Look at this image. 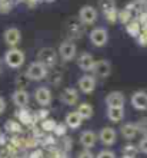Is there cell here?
Returning a JSON list of instances; mask_svg holds the SVG:
<instances>
[{
  "label": "cell",
  "instance_id": "cell-1",
  "mask_svg": "<svg viewBox=\"0 0 147 158\" xmlns=\"http://www.w3.org/2000/svg\"><path fill=\"white\" fill-rule=\"evenodd\" d=\"M26 60V56H25V52L17 48H10V49L4 53V58H3V62L7 65L9 68L12 69H19V68L25 63Z\"/></svg>",
  "mask_w": 147,
  "mask_h": 158
},
{
  "label": "cell",
  "instance_id": "cell-2",
  "mask_svg": "<svg viewBox=\"0 0 147 158\" xmlns=\"http://www.w3.org/2000/svg\"><path fill=\"white\" fill-rule=\"evenodd\" d=\"M37 62L43 63L47 68L54 66L57 63V52L53 48H41L37 52Z\"/></svg>",
  "mask_w": 147,
  "mask_h": 158
},
{
  "label": "cell",
  "instance_id": "cell-3",
  "mask_svg": "<svg viewBox=\"0 0 147 158\" xmlns=\"http://www.w3.org/2000/svg\"><path fill=\"white\" fill-rule=\"evenodd\" d=\"M47 72H49V68L36 60V62L30 63V66L27 68L26 73L30 78V81H41V79H46Z\"/></svg>",
  "mask_w": 147,
  "mask_h": 158
},
{
  "label": "cell",
  "instance_id": "cell-4",
  "mask_svg": "<svg viewBox=\"0 0 147 158\" xmlns=\"http://www.w3.org/2000/svg\"><path fill=\"white\" fill-rule=\"evenodd\" d=\"M89 39L93 46L102 48V46H104L107 43V40H109V33H107V30L104 29V27H96V29H93L90 32Z\"/></svg>",
  "mask_w": 147,
  "mask_h": 158
},
{
  "label": "cell",
  "instance_id": "cell-5",
  "mask_svg": "<svg viewBox=\"0 0 147 158\" xmlns=\"http://www.w3.org/2000/svg\"><path fill=\"white\" fill-rule=\"evenodd\" d=\"M16 117L19 119L21 125H26V127H34L37 124L36 121V117H34V112H33L32 109H29L27 106L26 108H17L16 111Z\"/></svg>",
  "mask_w": 147,
  "mask_h": 158
},
{
  "label": "cell",
  "instance_id": "cell-6",
  "mask_svg": "<svg viewBox=\"0 0 147 158\" xmlns=\"http://www.w3.org/2000/svg\"><path fill=\"white\" fill-rule=\"evenodd\" d=\"M79 20L84 26L93 25L97 20V10L93 6H83L79 12Z\"/></svg>",
  "mask_w": 147,
  "mask_h": 158
},
{
  "label": "cell",
  "instance_id": "cell-7",
  "mask_svg": "<svg viewBox=\"0 0 147 158\" xmlns=\"http://www.w3.org/2000/svg\"><path fill=\"white\" fill-rule=\"evenodd\" d=\"M94 73V78H99V79H106L107 76H110L111 73V65L109 60L106 59H102V60H96L94 62V66H93V71Z\"/></svg>",
  "mask_w": 147,
  "mask_h": 158
},
{
  "label": "cell",
  "instance_id": "cell-8",
  "mask_svg": "<svg viewBox=\"0 0 147 158\" xmlns=\"http://www.w3.org/2000/svg\"><path fill=\"white\" fill-rule=\"evenodd\" d=\"M76 52H77V48L72 40H64L61 42L60 46H59V55L60 58L66 62H69L72 59H74L76 56Z\"/></svg>",
  "mask_w": 147,
  "mask_h": 158
},
{
  "label": "cell",
  "instance_id": "cell-9",
  "mask_svg": "<svg viewBox=\"0 0 147 158\" xmlns=\"http://www.w3.org/2000/svg\"><path fill=\"white\" fill-rule=\"evenodd\" d=\"M66 29H67L70 39H79L82 38L83 32H84V25L79 19H69L66 23Z\"/></svg>",
  "mask_w": 147,
  "mask_h": 158
},
{
  "label": "cell",
  "instance_id": "cell-10",
  "mask_svg": "<svg viewBox=\"0 0 147 158\" xmlns=\"http://www.w3.org/2000/svg\"><path fill=\"white\" fill-rule=\"evenodd\" d=\"M99 139L103 145L106 147H111L116 144V139H117V132H116L114 128L111 127H104V128L100 129L99 132Z\"/></svg>",
  "mask_w": 147,
  "mask_h": 158
},
{
  "label": "cell",
  "instance_id": "cell-11",
  "mask_svg": "<svg viewBox=\"0 0 147 158\" xmlns=\"http://www.w3.org/2000/svg\"><path fill=\"white\" fill-rule=\"evenodd\" d=\"M126 104V98H124V94L118 91H113L110 94H107L106 96V105L107 108H120V106H124Z\"/></svg>",
  "mask_w": 147,
  "mask_h": 158
},
{
  "label": "cell",
  "instance_id": "cell-12",
  "mask_svg": "<svg viewBox=\"0 0 147 158\" xmlns=\"http://www.w3.org/2000/svg\"><path fill=\"white\" fill-rule=\"evenodd\" d=\"M34 99L40 106H49L52 104V92L47 86H39L34 91Z\"/></svg>",
  "mask_w": 147,
  "mask_h": 158
},
{
  "label": "cell",
  "instance_id": "cell-13",
  "mask_svg": "<svg viewBox=\"0 0 147 158\" xmlns=\"http://www.w3.org/2000/svg\"><path fill=\"white\" fill-rule=\"evenodd\" d=\"M77 85L80 92L89 95V94L94 92V89H96V78L93 75H83L82 78L79 79Z\"/></svg>",
  "mask_w": 147,
  "mask_h": 158
},
{
  "label": "cell",
  "instance_id": "cell-14",
  "mask_svg": "<svg viewBox=\"0 0 147 158\" xmlns=\"http://www.w3.org/2000/svg\"><path fill=\"white\" fill-rule=\"evenodd\" d=\"M3 38H4V42H6V45L7 46H10V48H16L21 40V33L17 27H9V29L4 32Z\"/></svg>",
  "mask_w": 147,
  "mask_h": 158
},
{
  "label": "cell",
  "instance_id": "cell-15",
  "mask_svg": "<svg viewBox=\"0 0 147 158\" xmlns=\"http://www.w3.org/2000/svg\"><path fill=\"white\" fill-rule=\"evenodd\" d=\"M12 101L17 108H26L29 105L30 95H29V92L25 91V89H16L12 95Z\"/></svg>",
  "mask_w": 147,
  "mask_h": 158
},
{
  "label": "cell",
  "instance_id": "cell-16",
  "mask_svg": "<svg viewBox=\"0 0 147 158\" xmlns=\"http://www.w3.org/2000/svg\"><path fill=\"white\" fill-rule=\"evenodd\" d=\"M79 92L74 89V88H66L64 91L61 92L60 99L64 105H69V106H73L79 102Z\"/></svg>",
  "mask_w": 147,
  "mask_h": 158
},
{
  "label": "cell",
  "instance_id": "cell-17",
  "mask_svg": "<svg viewBox=\"0 0 147 158\" xmlns=\"http://www.w3.org/2000/svg\"><path fill=\"white\" fill-rule=\"evenodd\" d=\"M79 141L82 144V147L84 150H91L94 145H96V141H97V135L93 132V131H83L80 134V138H79Z\"/></svg>",
  "mask_w": 147,
  "mask_h": 158
},
{
  "label": "cell",
  "instance_id": "cell-18",
  "mask_svg": "<svg viewBox=\"0 0 147 158\" xmlns=\"http://www.w3.org/2000/svg\"><path fill=\"white\" fill-rule=\"evenodd\" d=\"M131 105L137 111H146L147 109V92L137 91L131 96Z\"/></svg>",
  "mask_w": 147,
  "mask_h": 158
},
{
  "label": "cell",
  "instance_id": "cell-19",
  "mask_svg": "<svg viewBox=\"0 0 147 158\" xmlns=\"http://www.w3.org/2000/svg\"><path fill=\"white\" fill-rule=\"evenodd\" d=\"M94 62H96V60H94V58L90 53H87V52L82 53L77 58V65H79V68H80L83 72H91V71H93Z\"/></svg>",
  "mask_w": 147,
  "mask_h": 158
},
{
  "label": "cell",
  "instance_id": "cell-20",
  "mask_svg": "<svg viewBox=\"0 0 147 158\" xmlns=\"http://www.w3.org/2000/svg\"><path fill=\"white\" fill-rule=\"evenodd\" d=\"M133 15H141L147 12V0H133L126 6Z\"/></svg>",
  "mask_w": 147,
  "mask_h": 158
},
{
  "label": "cell",
  "instance_id": "cell-21",
  "mask_svg": "<svg viewBox=\"0 0 147 158\" xmlns=\"http://www.w3.org/2000/svg\"><path fill=\"white\" fill-rule=\"evenodd\" d=\"M46 78H49L50 83H53L54 86H57L59 83L61 82V79H63V73H61V69L59 68V65L56 63L54 66L49 68V72H47V76Z\"/></svg>",
  "mask_w": 147,
  "mask_h": 158
},
{
  "label": "cell",
  "instance_id": "cell-22",
  "mask_svg": "<svg viewBox=\"0 0 147 158\" xmlns=\"http://www.w3.org/2000/svg\"><path fill=\"white\" fill-rule=\"evenodd\" d=\"M64 121H66V127L70 129L80 128V125H82V122H83V119L79 117V114L76 112V111H72V112L67 114Z\"/></svg>",
  "mask_w": 147,
  "mask_h": 158
},
{
  "label": "cell",
  "instance_id": "cell-23",
  "mask_svg": "<svg viewBox=\"0 0 147 158\" xmlns=\"http://www.w3.org/2000/svg\"><path fill=\"white\" fill-rule=\"evenodd\" d=\"M122 137L124 138V139H127V141H130V139H134L136 137H137V127H136V124H133V122H129V124H124L122 127Z\"/></svg>",
  "mask_w": 147,
  "mask_h": 158
},
{
  "label": "cell",
  "instance_id": "cell-24",
  "mask_svg": "<svg viewBox=\"0 0 147 158\" xmlns=\"http://www.w3.org/2000/svg\"><path fill=\"white\" fill-rule=\"evenodd\" d=\"M76 112L79 114V117L82 118L83 121H84V119H90V118L93 117V114H94L93 105H91V104H87V102H82V104L77 106Z\"/></svg>",
  "mask_w": 147,
  "mask_h": 158
},
{
  "label": "cell",
  "instance_id": "cell-25",
  "mask_svg": "<svg viewBox=\"0 0 147 158\" xmlns=\"http://www.w3.org/2000/svg\"><path fill=\"white\" fill-rule=\"evenodd\" d=\"M107 118L111 122H120L124 118V106L120 108H107Z\"/></svg>",
  "mask_w": 147,
  "mask_h": 158
},
{
  "label": "cell",
  "instance_id": "cell-26",
  "mask_svg": "<svg viewBox=\"0 0 147 158\" xmlns=\"http://www.w3.org/2000/svg\"><path fill=\"white\" fill-rule=\"evenodd\" d=\"M4 129H6L7 132L17 135V134H20L21 131H23V127H21V124L19 122V121L9 119V121H6V124H4Z\"/></svg>",
  "mask_w": 147,
  "mask_h": 158
},
{
  "label": "cell",
  "instance_id": "cell-27",
  "mask_svg": "<svg viewBox=\"0 0 147 158\" xmlns=\"http://www.w3.org/2000/svg\"><path fill=\"white\" fill-rule=\"evenodd\" d=\"M140 29H141V26H140V23L137 22V19H131V20L126 25L127 33L130 35L131 38H137L140 33Z\"/></svg>",
  "mask_w": 147,
  "mask_h": 158
},
{
  "label": "cell",
  "instance_id": "cell-28",
  "mask_svg": "<svg viewBox=\"0 0 147 158\" xmlns=\"http://www.w3.org/2000/svg\"><path fill=\"white\" fill-rule=\"evenodd\" d=\"M137 154H139V150L133 144H127L122 150V158H137Z\"/></svg>",
  "mask_w": 147,
  "mask_h": 158
},
{
  "label": "cell",
  "instance_id": "cell-29",
  "mask_svg": "<svg viewBox=\"0 0 147 158\" xmlns=\"http://www.w3.org/2000/svg\"><path fill=\"white\" fill-rule=\"evenodd\" d=\"M131 19H133V13H131L127 7H124V9H122V10L117 12V22H120L122 25H127Z\"/></svg>",
  "mask_w": 147,
  "mask_h": 158
},
{
  "label": "cell",
  "instance_id": "cell-30",
  "mask_svg": "<svg viewBox=\"0 0 147 158\" xmlns=\"http://www.w3.org/2000/svg\"><path fill=\"white\" fill-rule=\"evenodd\" d=\"M56 121L52 119V118H46V119L40 121V129H43V132L44 134H52L53 132L54 127H56Z\"/></svg>",
  "mask_w": 147,
  "mask_h": 158
},
{
  "label": "cell",
  "instance_id": "cell-31",
  "mask_svg": "<svg viewBox=\"0 0 147 158\" xmlns=\"http://www.w3.org/2000/svg\"><path fill=\"white\" fill-rule=\"evenodd\" d=\"M30 83V78L27 76V73L26 72H23V73H19L16 78V85H17V89H25L29 86Z\"/></svg>",
  "mask_w": 147,
  "mask_h": 158
},
{
  "label": "cell",
  "instance_id": "cell-32",
  "mask_svg": "<svg viewBox=\"0 0 147 158\" xmlns=\"http://www.w3.org/2000/svg\"><path fill=\"white\" fill-rule=\"evenodd\" d=\"M54 135V137H64V135H67V127H66L64 122H61V124H56V127H54L53 132H52Z\"/></svg>",
  "mask_w": 147,
  "mask_h": 158
},
{
  "label": "cell",
  "instance_id": "cell-33",
  "mask_svg": "<svg viewBox=\"0 0 147 158\" xmlns=\"http://www.w3.org/2000/svg\"><path fill=\"white\" fill-rule=\"evenodd\" d=\"M117 9H111V10H109V12L103 13L104 15V19H106L110 25H114V23H117Z\"/></svg>",
  "mask_w": 147,
  "mask_h": 158
},
{
  "label": "cell",
  "instance_id": "cell-34",
  "mask_svg": "<svg viewBox=\"0 0 147 158\" xmlns=\"http://www.w3.org/2000/svg\"><path fill=\"white\" fill-rule=\"evenodd\" d=\"M100 9L103 13L109 12L111 9H116V2L114 0H100Z\"/></svg>",
  "mask_w": 147,
  "mask_h": 158
},
{
  "label": "cell",
  "instance_id": "cell-35",
  "mask_svg": "<svg viewBox=\"0 0 147 158\" xmlns=\"http://www.w3.org/2000/svg\"><path fill=\"white\" fill-rule=\"evenodd\" d=\"M136 127H137V132L147 135V118H140V121L136 122Z\"/></svg>",
  "mask_w": 147,
  "mask_h": 158
},
{
  "label": "cell",
  "instance_id": "cell-36",
  "mask_svg": "<svg viewBox=\"0 0 147 158\" xmlns=\"http://www.w3.org/2000/svg\"><path fill=\"white\" fill-rule=\"evenodd\" d=\"M14 6L12 0H0V13H9Z\"/></svg>",
  "mask_w": 147,
  "mask_h": 158
},
{
  "label": "cell",
  "instance_id": "cell-37",
  "mask_svg": "<svg viewBox=\"0 0 147 158\" xmlns=\"http://www.w3.org/2000/svg\"><path fill=\"white\" fill-rule=\"evenodd\" d=\"M34 117H36V121L37 122H40V121L46 119V118H49V109L46 108H40L37 112H34Z\"/></svg>",
  "mask_w": 147,
  "mask_h": 158
},
{
  "label": "cell",
  "instance_id": "cell-38",
  "mask_svg": "<svg viewBox=\"0 0 147 158\" xmlns=\"http://www.w3.org/2000/svg\"><path fill=\"white\" fill-rule=\"evenodd\" d=\"M96 158H116V152L111 150H102Z\"/></svg>",
  "mask_w": 147,
  "mask_h": 158
},
{
  "label": "cell",
  "instance_id": "cell-39",
  "mask_svg": "<svg viewBox=\"0 0 147 158\" xmlns=\"http://www.w3.org/2000/svg\"><path fill=\"white\" fill-rule=\"evenodd\" d=\"M137 150H139L140 152H143V154H147V135H143V137H141Z\"/></svg>",
  "mask_w": 147,
  "mask_h": 158
},
{
  "label": "cell",
  "instance_id": "cell-40",
  "mask_svg": "<svg viewBox=\"0 0 147 158\" xmlns=\"http://www.w3.org/2000/svg\"><path fill=\"white\" fill-rule=\"evenodd\" d=\"M29 158H46V152H44V150H33L32 152H30V155H29Z\"/></svg>",
  "mask_w": 147,
  "mask_h": 158
},
{
  "label": "cell",
  "instance_id": "cell-41",
  "mask_svg": "<svg viewBox=\"0 0 147 158\" xmlns=\"http://www.w3.org/2000/svg\"><path fill=\"white\" fill-rule=\"evenodd\" d=\"M77 158H96V157H94V154L90 150H82L79 152Z\"/></svg>",
  "mask_w": 147,
  "mask_h": 158
},
{
  "label": "cell",
  "instance_id": "cell-42",
  "mask_svg": "<svg viewBox=\"0 0 147 158\" xmlns=\"http://www.w3.org/2000/svg\"><path fill=\"white\" fill-rule=\"evenodd\" d=\"M137 22L140 23V26H147V12L141 13V15H137Z\"/></svg>",
  "mask_w": 147,
  "mask_h": 158
},
{
  "label": "cell",
  "instance_id": "cell-43",
  "mask_svg": "<svg viewBox=\"0 0 147 158\" xmlns=\"http://www.w3.org/2000/svg\"><path fill=\"white\" fill-rule=\"evenodd\" d=\"M137 43H139L141 48H146L147 46V36L146 35H143V33H139V36H137Z\"/></svg>",
  "mask_w": 147,
  "mask_h": 158
},
{
  "label": "cell",
  "instance_id": "cell-44",
  "mask_svg": "<svg viewBox=\"0 0 147 158\" xmlns=\"http://www.w3.org/2000/svg\"><path fill=\"white\" fill-rule=\"evenodd\" d=\"M4 109H6V102H4L3 98H0V114H3Z\"/></svg>",
  "mask_w": 147,
  "mask_h": 158
},
{
  "label": "cell",
  "instance_id": "cell-45",
  "mask_svg": "<svg viewBox=\"0 0 147 158\" xmlns=\"http://www.w3.org/2000/svg\"><path fill=\"white\" fill-rule=\"evenodd\" d=\"M4 142V134H3V131L0 129V144H3Z\"/></svg>",
  "mask_w": 147,
  "mask_h": 158
},
{
  "label": "cell",
  "instance_id": "cell-46",
  "mask_svg": "<svg viewBox=\"0 0 147 158\" xmlns=\"http://www.w3.org/2000/svg\"><path fill=\"white\" fill-rule=\"evenodd\" d=\"M3 60H2V59H0V75H2V72H3Z\"/></svg>",
  "mask_w": 147,
  "mask_h": 158
},
{
  "label": "cell",
  "instance_id": "cell-47",
  "mask_svg": "<svg viewBox=\"0 0 147 158\" xmlns=\"http://www.w3.org/2000/svg\"><path fill=\"white\" fill-rule=\"evenodd\" d=\"M46 2H53V0H46Z\"/></svg>",
  "mask_w": 147,
  "mask_h": 158
}]
</instances>
